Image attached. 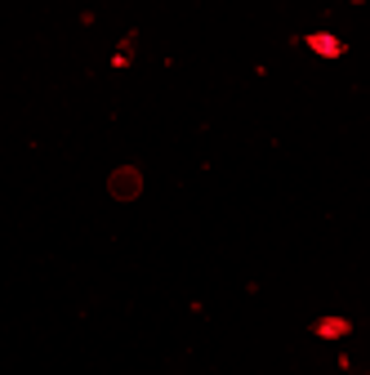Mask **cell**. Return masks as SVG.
Segmentation results:
<instances>
[{
	"instance_id": "obj_1",
	"label": "cell",
	"mask_w": 370,
	"mask_h": 375,
	"mask_svg": "<svg viewBox=\"0 0 370 375\" xmlns=\"http://www.w3.org/2000/svg\"><path fill=\"white\" fill-rule=\"evenodd\" d=\"M107 196L112 201H138L143 196V170L138 165H116L107 174Z\"/></svg>"
},
{
	"instance_id": "obj_2",
	"label": "cell",
	"mask_w": 370,
	"mask_h": 375,
	"mask_svg": "<svg viewBox=\"0 0 370 375\" xmlns=\"http://www.w3.org/2000/svg\"><path fill=\"white\" fill-rule=\"evenodd\" d=\"M308 50H317V54H326V59H339V54H344L348 50V45L344 41H339V36H308Z\"/></svg>"
},
{
	"instance_id": "obj_3",
	"label": "cell",
	"mask_w": 370,
	"mask_h": 375,
	"mask_svg": "<svg viewBox=\"0 0 370 375\" xmlns=\"http://www.w3.org/2000/svg\"><path fill=\"white\" fill-rule=\"evenodd\" d=\"M312 331H317V335H326V340H335V335H348L353 326H348L344 317H321V322H312Z\"/></svg>"
},
{
	"instance_id": "obj_4",
	"label": "cell",
	"mask_w": 370,
	"mask_h": 375,
	"mask_svg": "<svg viewBox=\"0 0 370 375\" xmlns=\"http://www.w3.org/2000/svg\"><path fill=\"white\" fill-rule=\"evenodd\" d=\"M134 50H138V36L130 32L125 41H121V50H116V59H112V63H116V68H130V63H134Z\"/></svg>"
},
{
	"instance_id": "obj_5",
	"label": "cell",
	"mask_w": 370,
	"mask_h": 375,
	"mask_svg": "<svg viewBox=\"0 0 370 375\" xmlns=\"http://www.w3.org/2000/svg\"><path fill=\"white\" fill-rule=\"evenodd\" d=\"M353 5H366V0H353Z\"/></svg>"
}]
</instances>
